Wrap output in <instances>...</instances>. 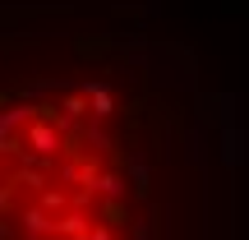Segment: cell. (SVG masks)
I'll list each match as a JSON object with an SVG mask.
<instances>
[{"mask_svg": "<svg viewBox=\"0 0 249 240\" xmlns=\"http://www.w3.org/2000/svg\"><path fill=\"white\" fill-rule=\"evenodd\" d=\"M134 189H148V162H143V157H134Z\"/></svg>", "mask_w": 249, "mask_h": 240, "instance_id": "obj_6", "label": "cell"}, {"mask_svg": "<svg viewBox=\"0 0 249 240\" xmlns=\"http://www.w3.org/2000/svg\"><path fill=\"white\" fill-rule=\"evenodd\" d=\"M83 97H88V107H92V116H97V120L111 116V92L102 88V83H88V92H83Z\"/></svg>", "mask_w": 249, "mask_h": 240, "instance_id": "obj_5", "label": "cell"}, {"mask_svg": "<svg viewBox=\"0 0 249 240\" xmlns=\"http://www.w3.org/2000/svg\"><path fill=\"white\" fill-rule=\"evenodd\" d=\"M88 240H116V236H111L107 226H92V236H88Z\"/></svg>", "mask_w": 249, "mask_h": 240, "instance_id": "obj_8", "label": "cell"}, {"mask_svg": "<svg viewBox=\"0 0 249 240\" xmlns=\"http://www.w3.org/2000/svg\"><path fill=\"white\" fill-rule=\"evenodd\" d=\"M55 236H65V240H88L92 226H88V217H83V213H65L60 222H55Z\"/></svg>", "mask_w": 249, "mask_h": 240, "instance_id": "obj_3", "label": "cell"}, {"mask_svg": "<svg viewBox=\"0 0 249 240\" xmlns=\"http://www.w3.org/2000/svg\"><path fill=\"white\" fill-rule=\"evenodd\" d=\"M42 208H46V213H60L65 199H60V194H42Z\"/></svg>", "mask_w": 249, "mask_h": 240, "instance_id": "obj_7", "label": "cell"}, {"mask_svg": "<svg viewBox=\"0 0 249 240\" xmlns=\"http://www.w3.org/2000/svg\"><path fill=\"white\" fill-rule=\"evenodd\" d=\"M134 240H148V222H134Z\"/></svg>", "mask_w": 249, "mask_h": 240, "instance_id": "obj_9", "label": "cell"}, {"mask_svg": "<svg viewBox=\"0 0 249 240\" xmlns=\"http://www.w3.org/2000/svg\"><path fill=\"white\" fill-rule=\"evenodd\" d=\"M28 120H33V107H9L5 116H0V134H5V139H14V129H23Z\"/></svg>", "mask_w": 249, "mask_h": 240, "instance_id": "obj_4", "label": "cell"}, {"mask_svg": "<svg viewBox=\"0 0 249 240\" xmlns=\"http://www.w3.org/2000/svg\"><path fill=\"white\" fill-rule=\"evenodd\" d=\"M55 222H60V217H51L46 208H23V213H18V231H23L28 240H46V236H55Z\"/></svg>", "mask_w": 249, "mask_h": 240, "instance_id": "obj_1", "label": "cell"}, {"mask_svg": "<svg viewBox=\"0 0 249 240\" xmlns=\"http://www.w3.org/2000/svg\"><path fill=\"white\" fill-rule=\"evenodd\" d=\"M28 148H37L42 157H51V152H60V129L46 120H37L33 129H28Z\"/></svg>", "mask_w": 249, "mask_h": 240, "instance_id": "obj_2", "label": "cell"}]
</instances>
